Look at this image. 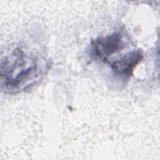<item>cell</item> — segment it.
Segmentation results:
<instances>
[{"mask_svg": "<svg viewBox=\"0 0 160 160\" xmlns=\"http://www.w3.org/2000/svg\"><path fill=\"white\" fill-rule=\"evenodd\" d=\"M46 70L44 60L21 48H16L1 61V84L6 92L26 90L39 81Z\"/></svg>", "mask_w": 160, "mask_h": 160, "instance_id": "obj_1", "label": "cell"}, {"mask_svg": "<svg viewBox=\"0 0 160 160\" xmlns=\"http://www.w3.org/2000/svg\"><path fill=\"white\" fill-rule=\"evenodd\" d=\"M123 34L120 31L114 32L106 36L99 37L91 42V54L96 59L106 62L109 58L125 48Z\"/></svg>", "mask_w": 160, "mask_h": 160, "instance_id": "obj_2", "label": "cell"}, {"mask_svg": "<svg viewBox=\"0 0 160 160\" xmlns=\"http://www.w3.org/2000/svg\"><path fill=\"white\" fill-rule=\"evenodd\" d=\"M143 58L141 50L134 49L113 61L111 64V68L114 74L128 78L132 75L135 68Z\"/></svg>", "mask_w": 160, "mask_h": 160, "instance_id": "obj_3", "label": "cell"}]
</instances>
